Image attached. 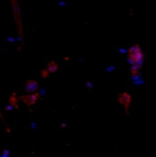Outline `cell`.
I'll list each match as a JSON object with an SVG mask.
<instances>
[{"instance_id": "cell-1", "label": "cell", "mask_w": 156, "mask_h": 157, "mask_svg": "<svg viewBox=\"0 0 156 157\" xmlns=\"http://www.w3.org/2000/svg\"><path fill=\"white\" fill-rule=\"evenodd\" d=\"M129 58L134 66L131 70V72L134 71V72L132 73L133 76H134L136 74L139 68L142 66L141 64L143 59V54L139 45H135L130 48L129 51Z\"/></svg>"}, {"instance_id": "cell-2", "label": "cell", "mask_w": 156, "mask_h": 157, "mask_svg": "<svg viewBox=\"0 0 156 157\" xmlns=\"http://www.w3.org/2000/svg\"><path fill=\"white\" fill-rule=\"evenodd\" d=\"M40 94L38 93H33V94H29L28 95L22 96L20 99L26 105L28 106H30L32 105L35 104L36 103L39 99H40Z\"/></svg>"}, {"instance_id": "cell-3", "label": "cell", "mask_w": 156, "mask_h": 157, "mask_svg": "<svg viewBox=\"0 0 156 157\" xmlns=\"http://www.w3.org/2000/svg\"><path fill=\"white\" fill-rule=\"evenodd\" d=\"M118 100L119 102L124 106L125 109L127 111V113H128L129 108L130 107L132 101V97L131 94L127 92H122L119 95Z\"/></svg>"}, {"instance_id": "cell-4", "label": "cell", "mask_w": 156, "mask_h": 157, "mask_svg": "<svg viewBox=\"0 0 156 157\" xmlns=\"http://www.w3.org/2000/svg\"><path fill=\"white\" fill-rule=\"evenodd\" d=\"M38 89V83L36 80H28L25 84V90L29 94L36 93Z\"/></svg>"}, {"instance_id": "cell-5", "label": "cell", "mask_w": 156, "mask_h": 157, "mask_svg": "<svg viewBox=\"0 0 156 157\" xmlns=\"http://www.w3.org/2000/svg\"><path fill=\"white\" fill-rule=\"evenodd\" d=\"M49 73H55L58 70V66L56 62L52 61L48 64V68L46 69Z\"/></svg>"}, {"instance_id": "cell-6", "label": "cell", "mask_w": 156, "mask_h": 157, "mask_svg": "<svg viewBox=\"0 0 156 157\" xmlns=\"http://www.w3.org/2000/svg\"><path fill=\"white\" fill-rule=\"evenodd\" d=\"M9 101H10V104L11 106H13L14 107L18 109L19 108L18 99H17L16 92H14L12 94H11L10 99H9Z\"/></svg>"}, {"instance_id": "cell-7", "label": "cell", "mask_w": 156, "mask_h": 157, "mask_svg": "<svg viewBox=\"0 0 156 157\" xmlns=\"http://www.w3.org/2000/svg\"><path fill=\"white\" fill-rule=\"evenodd\" d=\"M41 74H42V78H47L48 76L49 72L46 69H45V70H43L42 71Z\"/></svg>"}]
</instances>
